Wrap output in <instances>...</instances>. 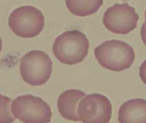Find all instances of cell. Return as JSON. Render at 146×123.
Segmentation results:
<instances>
[{
    "label": "cell",
    "instance_id": "1",
    "mask_svg": "<svg viewBox=\"0 0 146 123\" xmlns=\"http://www.w3.org/2000/svg\"><path fill=\"white\" fill-rule=\"evenodd\" d=\"M94 55L102 67L115 72L130 68L135 57L133 47L125 42L115 39L105 41L96 47Z\"/></svg>",
    "mask_w": 146,
    "mask_h": 123
},
{
    "label": "cell",
    "instance_id": "10",
    "mask_svg": "<svg viewBox=\"0 0 146 123\" xmlns=\"http://www.w3.org/2000/svg\"><path fill=\"white\" fill-rule=\"evenodd\" d=\"M69 12L75 16L86 17L98 12L103 4V0H66Z\"/></svg>",
    "mask_w": 146,
    "mask_h": 123
},
{
    "label": "cell",
    "instance_id": "12",
    "mask_svg": "<svg viewBox=\"0 0 146 123\" xmlns=\"http://www.w3.org/2000/svg\"><path fill=\"white\" fill-rule=\"evenodd\" d=\"M139 74L141 80L146 85V60L140 67Z\"/></svg>",
    "mask_w": 146,
    "mask_h": 123
},
{
    "label": "cell",
    "instance_id": "13",
    "mask_svg": "<svg viewBox=\"0 0 146 123\" xmlns=\"http://www.w3.org/2000/svg\"><path fill=\"white\" fill-rule=\"evenodd\" d=\"M141 35L142 41L146 46V25L145 22L141 27Z\"/></svg>",
    "mask_w": 146,
    "mask_h": 123
},
{
    "label": "cell",
    "instance_id": "6",
    "mask_svg": "<svg viewBox=\"0 0 146 123\" xmlns=\"http://www.w3.org/2000/svg\"><path fill=\"white\" fill-rule=\"evenodd\" d=\"M139 15L134 8L128 3H116L106 9L103 23L112 33L126 35L137 27Z\"/></svg>",
    "mask_w": 146,
    "mask_h": 123
},
{
    "label": "cell",
    "instance_id": "7",
    "mask_svg": "<svg viewBox=\"0 0 146 123\" xmlns=\"http://www.w3.org/2000/svg\"><path fill=\"white\" fill-rule=\"evenodd\" d=\"M77 108L78 117L83 123H107L111 118V103L106 96L100 94L85 96Z\"/></svg>",
    "mask_w": 146,
    "mask_h": 123
},
{
    "label": "cell",
    "instance_id": "16",
    "mask_svg": "<svg viewBox=\"0 0 146 123\" xmlns=\"http://www.w3.org/2000/svg\"><path fill=\"white\" fill-rule=\"evenodd\" d=\"M124 1H129V0H124Z\"/></svg>",
    "mask_w": 146,
    "mask_h": 123
},
{
    "label": "cell",
    "instance_id": "3",
    "mask_svg": "<svg viewBox=\"0 0 146 123\" xmlns=\"http://www.w3.org/2000/svg\"><path fill=\"white\" fill-rule=\"evenodd\" d=\"M8 24L12 31L23 38L38 36L44 29V15L38 9L30 5L21 6L10 14Z\"/></svg>",
    "mask_w": 146,
    "mask_h": 123
},
{
    "label": "cell",
    "instance_id": "9",
    "mask_svg": "<svg viewBox=\"0 0 146 123\" xmlns=\"http://www.w3.org/2000/svg\"><path fill=\"white\" fill-rule=\"evenodd\" d=\"M119 122L146 123V100L133 99L124 102L118 110Z\"/></svg>",
    "mask_w": 146,
    "mask_h": 123
},
{
    "label": "cell",
    "instance_id": "15",
    "mask_svg": "<svg viewBox=\"0 0 146 123\" xmlns=\"http://www.w3.org/2000/svg\"><path fill=\"white\" fill-rule=\"evenodd\" d=\"M145 23L146 25V10L145 12Z\"/></svg>",
    "mask_w": 146,
    "mask_h": 123
},
{
    "label": "cell",
    "instance_id": "8",
    "mask_svg": "<svg viewBox=\"0 0 146 123\" xmlns=\"http://www.w3.org/2000/svg\"><path fill=\"white\" fill-rule=\"evenodd\" d=\"M86 94L83 91L72 89L63 92L57 100V107L61 116L67 120L80 121L77 108L79 101Z\"/></svg>",
    "mask_w": 146,
    "mask_h": 123
},
{
    "label": "cell",
    "instance_id": "4",
    "mask_svg": "<svg viewBox=\"0 0 146 123\" xmlns=\"http://www.w3.org/2000/svg\"><path fill=\"white\" fill-rule=\"evenodd\" d=\"M53 62L43 51L33 50L22 57L20 66V74L24 81L32 86L45 84L50 78Z\"/></svg>",
    "mask_w": 146,
    "mask_h": 123
},
{
    "label": "cell",
    "instance_id": "2",
    "mask_svg": "<svg viewBox=\"0 0 146 123\" xmlns=\"http://www.w3.org/2000/svg\"><path fill=\"white\" fill-rule=\"evenodd\" d=\"M89 42L84 33L77 30L67 31L55 39L53 54L60 62L74 65L84 61L88 53Z\"/></svg>",
    "mask_w": 146,
    "mask_h": 123
},
{
    "label": "cell",
    "instance_id": "11",
    "mask_svg": "<svg viewBox=\"0 0 146 123\" xmlns=\"http://www.w3.org/2000/svg\"><path fill=\"white\" fill-rule=\"evenodd\" d=\"M12 100L0 94V123H10L15 120L11 110Z\"/></svg>",
    "mask_w": 146,
    "mask_h": 123
},
{
    "label": "cell",
    "instance_id": "5",
    "mask_svg": "<svg viewBox=\"0 0 146 123\" xmlns=\"http://www.w3.org/2000/svg\"><path fill=\"white\" fill-rule=\"evenodd\" d=\"M11 110L15 118L25 123H49L52 117L48 104L31 94L17 97L11 105Z\"/></svg>",
    "mask_w": 146,
    "mask_h": 123
},
{
    "label": "cell",
    "instance_id": "14",
    "mask_svg": "<svg viewBox=\"0 0 146 123\" xmlns=\"http://www.w3.org/2000/svg\"><path fill=\"white\" fill-rule=\"evenodd\" d=\"M2 48V41L0 37V53L1 51Z\"/></svg>",
    "mask_w": 146,
    "mask_h": 123
}]
</instances>
